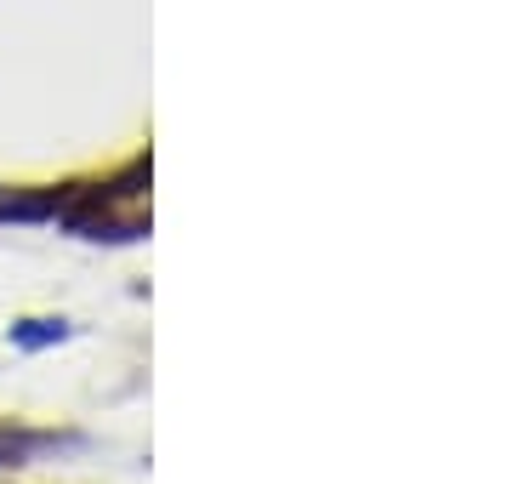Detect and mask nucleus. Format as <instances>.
Masks as SVG:
<instances>
[{
    "instance_id": "1",
    "label": "nucleus",
    "mask_w": 512,
    "mask_h": 484,
    "mask_svg": "<svg viewBox=\"0 0 512 484\" xmlns=\"http://www.w3.org/2000/svg\"><path fill=\"white\" fill-rule=\"evenodd\" d=\"M63 336H69L63 319H18V325H12V342L29 348V354H35V348H52V342H63Z\"/></svg>"
},
{
    "instance_id": "2",
    "label": "nucleus",
    "mask_w": 512,
    "mask_h": 484,
    "mask_svg": "<svg viewBox=\"0 0 512 484\" xmlns=\"http://www.w3.org/2000/svg\"><path fill=\"white\" fill-rule=\"evenodd\" d=\"M29 450H35V439L0 428V467H23V462H29Z\"/></svg>"
}]
</instances>
